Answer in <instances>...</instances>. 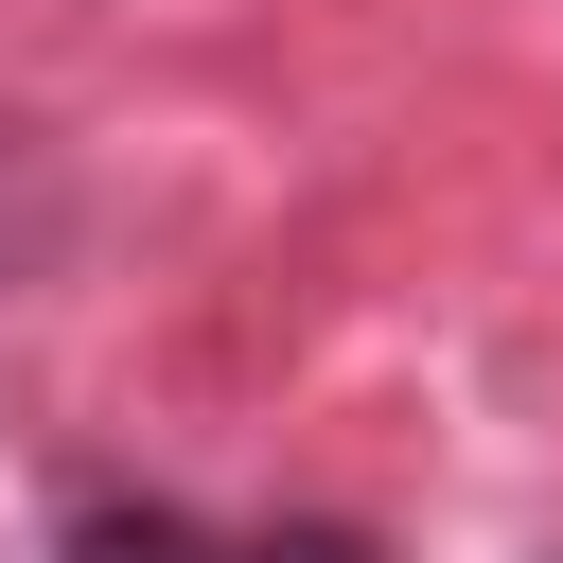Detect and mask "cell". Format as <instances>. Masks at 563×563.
<instances>
[{
	"mask_svg": "<svg viewBox=\"0 0 563 563\" xmlns=\"http://www.w3.org/2000/svg\"><path fill=\"white\" fill-rule=\"evenodd\" d=\"M211 545H229V528H194V510H123V493H106V510H70L53 563H211Z\"/></svg>",
	"mask_w": 563,
	"mask_h": 563,
	"instance_id": "6da1fadb",
	"label": "cell"
},
{
	"mask_svg": "<svg viewBox=\"0 0 563 563\" xmlns=\"http://www.w3.org/2000/svg\"><path fill=\"white\" fill-rule=\"evenodd\" d=\"M211 563H387V545H369V528H317V510H299V528H229Z\"/></svg>",
	"mask_w": 563,
	"mask_h": 563,
	"instance_id": "7a4b0ae2",
	"label": "cell"
}]
</instances>
